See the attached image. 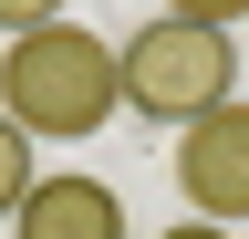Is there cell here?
I'll list each match as a JSON object with an SVG mask.
<instances>
[{"label":"cell","instance_id":"cell-1","mask_svg":"<svg viewBox=\"0 0 249 239\" xmlns=\"http://www.w3.org/2000/svg\"><path fill=\"white\" fill-rule=\"evenodd\" d=\"M0 114L21 135H52V146H83L124 114V83H114V42H93L83 21H52V32H21L0 52Z\"/></svg>","mask_w":249,"mask_h":239},{"label":"cell","instance_id":"cell-2","mask_svg":"<svg viewBox=\"0 0 249 239\" xmlns=\"http://www.w3.org/2000/svg\"><path fill=\"white\" fill-rule=\"evenodd\" d=\"M114 83H124V104L145 114V125H197V114H218L239 94V42L229 32H208V21H177V11H156L135 42H114Z\"/></svg>","mask_w":249,"mask_h":239},{"label":"cell","instance_id":"cell-3","mask_svg":"<svg viewBox=\"0 0 249 239\" xmlns=\"http://www.w3.org/2000/svg\"><path fill=\"white\" fill-rule=\"evenodd\" d=\"M177 187H187V208L208 229L249 219V94H229L218 114H197L177 135Z\"/></svg>","mask_w":249,"mask_h":239},{"label":"cell","instance_id":"cell-4","mask_svg":"<svg viewBox=\"0 0 249 239\" xmlns=\"http://www.w3.org/2000/svg\"><path fill=\"white\" fill-rule=\"evenodd\" d=\"M11 239H124V198L104 177H31Z\"/></svg>","mask_w":249,"mask_h":239},{"label":"cell","instance_id":"cell-5","mask_svg":"<svg viewBox=\"0 0 249 239\" xmlns=\"http://www.w3.org/2000/svg\"><path fill=\"white\" fill-rule=\"evenodd\" d=\"M31 177H42V166H31V135L11 125V114H0V219H21V198H31Z\"/></svg>","mask_w":249,"mask_h":239},{"label":"cell","instance_id":"cell-6","mask_svg":"<svg viewBox=\"0 0 249 239\" xmlns=\"http://www.w3.org/2000/svg\"><path fill=\"white\" fill-rule=\"evenodd\" d=\"M52 21H62V0H0V32H11V42L21 32H52Z\"/></svg>","mask_w":249,"mask_h":239},{"label":"cell","instance_id":"cell-7","mask_svg":"<svg viewBox=\"0 0 249 239\" xmlns=\"http://www.w3.org/2000/svg\"><path fill=\"white\" fill-rule=\"evenodd\" d=\"M156 11H177V21H208V32H229V21H249V0H156Z\"/></svg>","mask_w":249,"mask_h":239},{"label":"cell","instance_id":"cell-8","mask_svg":"<svg viewBox=\"0 0 249 239\" xmlns=\"http://www.w3.org/2000/svg\"><path fill=\"white\" fill-rule=\"evenodd\" d=\"M156 239H229V229H208V219H187V229H156Z\"/></svg>","mask_w":249,"mask_h":239}]
</instances>
